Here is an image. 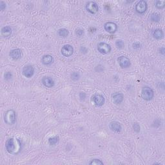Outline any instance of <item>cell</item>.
I'll list each match as a JSON object with an SVG mask.
<instances>
[{"mask_svg": "<svg viewBox=\"0 0 165 165\" xmlns=\"http://www.w3.org/2000/svg\"><path fill=\"white\" fill-rule=\"evenodd\" d=\"M9 56L10 58L14 60H18L23 56L22 50L20 49H15L10 50L9 53Z\"/></svg>", "mask_w": 165, "mask_h": 165, "instance_id": "cell-12", "label": "cell"}, {"mask_svg": "<svg viewBox=\"0 0 165 165\" xmlns=\"http://www.w3.org/2000/svg\"><path fill=\"white\" fill-rule=\"evenodd\" d=\"M159 53L161 54L162 55H164V54H165L164 47H161L160 49H159Z\"/></svg>", "mask_w": 165, "mask_h": 165, "instance_id": "cell-32", "label": "cell"}, {"mask_svg": "<svg viewBox=\"0 0 165 165\" xmlns=\"http://www.w3.org/2000/svg\"><path fill=\"white\" fill-rule=\"evenodd\" d=\"M116 46L119 49H122L125 47L124 41L121 40H118L116 41Z\"/></svg>", "mask_w": 165, "mask_h": 165, "instance_id": "cell-24", "label": "cell"}, {"mask_svg": "<svg viewBox=\"0 0 165 165\" xmlns=\"http://www.w3.org/2000/svg\"><path fill=\"white\" fill-rule=\"evenodd\" d=\"M141 97L144 100L150 101L154 97V92L148 86H145L141 91Z\"/></svg>", "mask_w": 165, "mask_h": 165, "instance_id": "cell-3", "label": "cell"}, {"mask_svg": "<svg viewBox=\"0 0 165 165\" xmlns=\"http://www.w3.org/2000/svg\"><path fill=\"white\" fill-rule=\"evenodd\" d=\"M83 30L81 29H77L76 30V34L77 36L81 37L82 36V35L83 34Z\"/></svg>", "mask_w": 165, "mask_h": 165, "instance_id": "cell-29", "label": "cell"}, {"mask_svg": "<svg viewBox=\"0 0 165 165\" xmlns=\"http://www.w3.org/2000/svg\"><path fill=\"white\" fill-rule=\"evenodd\" d=\"M150 20L153 22H159L161 20V16L160 14L158 13H153L150 16Z\"/></svg>", "mask_w": 165, "mask_h": 165, "instance_id": "cell-20", "label": "cell"}, {"mask_svg": "<svg viewBox=\"0 0 165 165\" xmlns=\"http://www.w3.org/2000/svg\"><path fill=\"white\" fill-rule=\"evenodd\" d=\"M112 100L116 104L121 103L124 100V95L121 92H116L112 94Z\"/></svg>", "mask_w": 165, "mask_h": 165, "instance_id": "cell-14", "label": "cell"}, {"mask_svg": "<svg viewBox=\"0 0 165 165\" xmlns=\"http://www.w3.org/2000/svg\"><path fill=\"white\" fill-rule=\"evenodd\" d=\"M155 7L158 9H163L165 7V1L163 0V1H160V0H158V1H155Z\"/></svg>", "mask_w": 165, "mask_h": 165, "instance_id": "cell-22", "label": "cell"}, {"mask_svg": "<svg viewBox=\"0 0 165 165\" xmlns=\"http://www.w3.org/2000/svg\"><path fill=\"white\" fill-rule=\"evenodd\" d=\"M148 8V5L145 0H141L136 5V10L139 14H144Z\"/></svg>", "mask_w": 165, "mask_h": 165, "instance_id": "cell-7", "label": "cell"}, {"mask_svg": "<svg viewBox=\"0 0 165 165\" xmlns=\"http://www.w3.org/2000/svg\"><path fill=\"white\" fill-rule=\"evenodd\" d=\"M41 82L47 88H52L55 85L54 81L50 77H43L42 78Z\"/></svg>", "mask_w": 165, "mask_h": 165, "instance_id": "cell-13", "label": "cell"}, {"mask_svg": "<svg viewBox=\"0 0 165 165\" xmlns=\"http://www.w3.org/2000/svg\"><path fill=\"white\" fill-rule=\"evenodd\" d=\"M18 145L16 143V140L14 138H10L5 143V148L9 154H16V151L18 148Z\"/></svg>", "mask_w": 165, "mask_h": 165, "instance_id": "cell-1", "label": "cell"}, {"mask_svg": "<svg viewBox=\"0 0 165 165\" xmlns=\"http://www.w3.org/2000/svg\"><path fill=\"white\" fill-rule=\"evenodd\" d=\"M104 29L107 32L110 33V34H113V33H115L117 31V30H118V25L115 23L109 22L104 23Z\"/></svg>", "mask_w": 165, "mask_h": 165, "instance_id": "cell-10", "label": "cell"}, {"mask_svg": "<svg viewBox=\"0 0 165 165\" xmlns=\"http://www.w3.org/2000/svg\"><path fill=\"white\" fill-rule=\"evenodd\" d=\"M97 49L98 52L102 54H107L110 52L112 48H111L110 45H109L104 42H100V43H98Z\"/></svg>", "mask_w": 165, "mask_h": 165, "instance_id": "cell-4", "label": "cell"}, {"mask_svg": "<svg viewBox=\"0 0 165 165\" xmlns=\"http://www.w3.org/2000/svg\"><path fill=\"white\" fill-rule=\"evenodd\" d=\"M61 53L63 56L67 57V58L70 57L74 53V47L71 45H65L61 48Z\"/></svg>", "mask_w": 165, "mask_h": 165, "instance_id": "cell-6", "label": "cell"}, {"mask_svg": "<svg viewBox=\"0 0 165 165\" xmlns=\"http://www.w3.org/2000/svg\"><path fill=\"white\" fill-rule=\"evenodd\" d=\"M58 33L60 37L67 38L68 35V31L67 29L62 28V29H60L58 30Z\"/></svg>", "mask_w": 165, "mask_h": 165, "instance_id": "cell-19", "label": "cell"}, {"mask_svg": "<svg viewBox=\"0 0 165 165\" xmlns=\"http://www.w3.org/2000/svg\"><path fill=\"white\" fill-rule=\"evenodd\" d=\"M59 141V137L58 136H54L52 137H50L49 139V143L50 145H56L58 143Z\"/></svg>", "mask_w": 165, "mask_h": 165, "instance_id": "cell-21", "label": "cell"}, {"mask_svg": "<svg viewBox=\"0 0 165 165\" xmlns=\"http://www.w3.org/2000/svg\"><path fill=\"white\" fill-rule=\"evenodd\" d=\"M132 47L134 49H139L141 47V45L138 41H136L132 44Z\"/></svg>", "mask_w": 165, "mask_h": 165, "instance_id": "cell-27", "label": "cell"}, {"mask_svg": "<svg viewBox=\"0 0 165 165\" xmlns=\"http://www.w3.org/2000/svg\"><path fill=\"white\" fill-rule=\"evenodd\" d=\"M4 121L8 125H13L16 121V113L13 110H8L5 112Z\"/></svg>", "mask_w": 165, "mask_h": 165, "instance_id": "cell-2", "label": "cell"}, {"mask_svg": "<svg viewBox=\"0 0 165 165\" xmlns=\"http://www.w3.org/2000/svg\"><path fill=\"white\" fill-rule=\"evenodd\" d=\"M34 72H35L34 68L33 67V66L31 65H26L23 68L22 70L23 75L26 78L32 77L33 76H34Z\"/></svg>", "mask_w": 165, "mask_h": 165, "instance_id": "cell-8", "label": "cell"}, {"mask_svg": "<svg viewBox=\"0 0 165 165\" xmlns=\"http://www.w3.org/2000/svg\"><path fill=\"white\" fill-rule=\"evenodd\" d=\"M12 32H13V30H12L10 26H5L1 30V34L3 36V37L5 38L10 36Z\"/></svg>", "mask_w": 165, "mask_h": 165, "instance_id": "cell-17", "label": "cell"}, {"mask_svg": "<svg viewBox=\"0 0 165 165\" xmlns=\"http://www.w3.org/2000/svg\"><path fill=\"white\" fill-rule=\"evenodd\" d=\"M152 36L156 40H161L164 36L163 31L160 29H156L152 32Z\"/></svg>", "mask_w": 165, "mask_h": 165, "instance_id": "cell-18", "label": "cell"}, {"mask_svg": "<svg viewBox=\"0 0 165 165\" xmlns=\"http://www.w3.org/2000/svg\"><path fill=\"white\" fill-rule=\"evenodd\" d=\"M89 164H91V165L102 164V165H103V164H104V163H103V162L101 161V160H100V159H92V160L90 161Z\"/></svg>", "mask_w": 165, "mask_h": 165, "instance_id": "cell-25", "label": "cell"}, {"mask_svg": "<svg viewBox=\"0 0 165 165\" xmlns=\"http://www.w3.org/2000/svg\"><path fill=\"white\" fill-rule=\"evenodd\" d=\"M4 77L5 80H10L13 77V74L11 73V72H7L4 74Z\"/></svg>", "mask_w": 165, "mask_h": 165, "instance_id": "cell-26", "label": "cell"}, {"mask_svg": "<svg viewBox=\"0 0 165 165\" xmlns=\"http://www.w3.org/2000/svg\"><path fill=\"white\" fill-rule=\"evenodd\" d=\"M70 77H71L72 80H73L74 81H77L79 79L81 76H80L79 73L78 72H73L71 74Z\"/></svg>", "mask_w": 165, "mask_h": 165, "instance_id": "cell-23", "label": "cell"}, {"mask_svg": "<svg viewBox=\"0 0 165 165\" xmlns=\"http://www.w3.org/2000/svg\"><path fill=\"white\" fill-rule=\"evenodd\" d=\"M92 100L97 107H102L105 103V98L101 94L94 95L92 97Z\"/></svg>", "mask_w": 165, "mask_h": 165, "instance_id": "cell-9", "label": "cell"}, {"mask_svg": "<svg viewBox=\"0 0 165 165\" xmlns=\"http://www.w3.org/2000/svg\"><path fill=\"white\" fill-rule=\"evenodd\" d=\"M109 128L112 131L116 133H119L122 130L121 125L118 121H112L110 123Z\"/></svg>", "mask_w": 165, "mask_h": 165, "instance_id": "cell-15", "label": "cell"}, {"mask_svg": "<svg viewBox=\"0 0 165 165\" xmlns=\"http://www.w3.org/2000/svg\"><path fill=\"white\" fill-rule=\"evenodd\" d=\"M133 128L136 132H140V126L138 123H134L133 125Z\"/></svg>", "mask_w": 165, "mask_h": 165, "instance_id": "cell-28", "label": "cell"}, {"mask_svg": "<svg viewBox=\"0 0 165 165\" xmlns=\"http://www.w3.org/2000/svg\"><path fill=\"white\" fill-rule=\"evenodd\" d=\"M54 62V58L50 54L44 55L41 58V63L45 65H49Z\"/></svg>", "mask_w": 165, "mask_h": 165, "instance_id": "cell-16", "label": "cell"}, {"mask_svg": "<svg viewBox=\"0 0 165 165\" xmlns=\"http://www.w3.org/2000/svg\"><path fill=\"white\" fill-rule=\"evenodd\" d=\"M79 98H80L81 100L84 101L85 100V98L86 97V93H85L84 92H81L79 93Z\"/></svg>", "mask_w": 165, "mask_h": 165, "instance_id": "cell-30", "label": "cell"}, {"mask_svg": "<svg viewBox=\"0 0 165 165\" xmlns=\"http://www.w3.org/2000/svg\"><path fill=\"white\" fill-rule=\"evenodd\" d=\"M6 7H7V5H6L5 3L3 1H0V10H3L5 9Z\"/></svg>", "mask_w": 165, "mask_h": 165, "instance_id": "cell-31", "label": "cell"}, {"mask_svg": "<svg viewBox=\"0 0 165 165\" xmlns=\"http://www.w3.org/2000/svg\"><path fill=\"white\" fill-rule=\"evenodd\" d=\"M86 10L92 14H96L99 10V6L96 2L88 1L86 4Z\"/></svg>", "mask_w": 165, "mask_h": 165, "instance_id": "cell-5", "label": "cell"}, {"mask_svg": "<svg viewBox=\"0 0 165 165\" xmlns=\"http://www.w3.org/2000/svg\"><path fill=\"white\" fill-rule=\"evenodd\" d=\"M118 61L119 63V65L122 68H128L130 66L131 63L130 60L127 57L121 56L119 57L118 58Z\"/></svg>", "mask_w": 165, "mask_h": 165, "instance_id": "cell-11", "label": "cell"}]
</instances>
